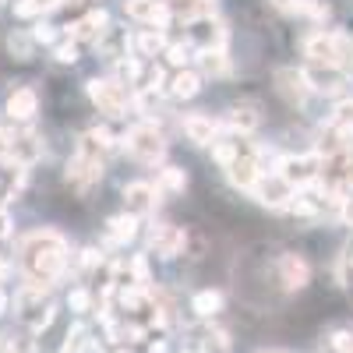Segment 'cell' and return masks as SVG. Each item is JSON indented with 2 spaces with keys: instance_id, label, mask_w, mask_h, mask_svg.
Masks as SVG:
<instances>
[{
  "instance_id": "cell-17",
  "label": "cell",
  "mask_w": 353,
  "mask_h": 353,
  "mask_svg": "<svg viewBox=\"0 0 353 353\" xmlns=\"http://www.w3.org/2000/svg\"><path fill=\"white\" fill-rule=\"evenodd\" d=\"M134 237H138V216L124 212V216L106 219V233H103V244L106 248H128Z\"/></svg>"
},
{
  "instance_id": "cell-33",
  "label": "cell",
  "mask_w": 353,
  "mask_h": 353,
  "mask_svg": "<svg viewBox=\"0 0 353 353\" xmlns=\"http://www.w3.org/2000/svg\"><path fill=\"white\" fill-rule=\"evenodd\" d=\"M209 353H226L230 350V336L226 332H219V329H209L205 332V343H201Z\"/></svg>"
},
{
  "instance_id": "cell-34",
  "label": "cell",
  "mask_w": 353,
  "mask_h": 353,
  "mask_svg": "<svg viewBox=\"0 0 353 353\" xmlns=\"http://www.w3.org/2000/svg\"><path fill=\"white\" fill-rule=\"evenodd\" d=\"M53 57H57V64H78V43H57L53 46Z\"/></svg>"
},
{
  "instance_id": "cell-26",
  "label": "cell",
  "mask_w": 353,
  "mask_h": 353,
  "mask_svg": "<svg viewBox=\"0 0 353 353\" xmlns=\"http://www.w3.org/2000/svg\"><path fill=\"white\" fill-rule=\"evenodd\" d=\"M198 68L212 78H223L230 74V57L223 50H198Z\"/></svg>"
},
{
  "instance_id": "cell-12",
  "label": "cell",
  "mask_w": 353,
  "mask_h": 353,
  "mask_svg": "<svg viewBox=\"0 0 353 353\" xmlns=\"http://www.w3.org/2000/svg\"><path fill=\"white\" fill-rule=\"evenodd\" d=\"M276 92L290 103V106H304L311 96V85L304 78V68H279L276 71Z\"/></svg>"
},
{
  "instance_id": "cell-19",
  "label": "cell",
  "mask_w": 353,
  "mask_h": 353,
  "mask_svg": "<svg viewBox=\"0 0 353 353\" xmlns=\"http://www.w3.org/2000/svg\"><path fill=\"white\" fill-rule=\"evenodd\" d=\"M39 110V96H36V88H14V92L8 96V117L18 124H28L36 117Z\"/></svg>"
},
{
  "instance_id": "cell-28",
  "label": "cell",
  "mask_w": 353,
  "mask_h": 353,
  "mask_svg": "<svg viewBox=\"0 0 353 353\" xmlns=\"http://www.w3.org/2000/svg\"><path fill=\"white\" fill-rule=\"evenodd\" d=\"M113 74L121 85H138L145 68H141V57H121V61H113Z\"/></svg>"
},
{
  "instance_id": "cell-44",
  "label": "cell",
  "mask_w": 353,
  "mask_h": 353,
  "mask_svg": "<svg viewBox=\"0 0 353 353\" xmlns=\"http://www.w3.org/2000/svg\"><path fill=\"white\" fill-rule=\"evenodd\" d=\"M117 353H124V350H117ZM128 353H131V350H128Z\"/></svg>"
},
{
  "instance_id": "cell-41",
  "label": "cell",
  "mask_w": 353,
  "mask_h": 353,
  "mask_svg": "<svg viewBox=\"0 0 353 353\" xmlns=\"http://www.w3.org/2000/svg\"><path fill=\"white\" fill-rule=\"evenodd\" d=\"M149 353H166V343H163V339H159V343H152V346H149Z\"/></svg>"
},
{
  "instance_id": "cell-16",
  "label": "cell",
  "mask_w": 353,
  "mask_h": 353,
  "mask_svg": "<svg viewBox=\"0 0 353 353\" xmlns=\"http://www.w3.org/2000/svg\"><path fill=\"white\" fill-rule=\"evenodd\" d=\"M8 156L21 166H32L39 156H43V138L36 131H21L14 138H8Z\"/></svg>"
},
{
  "instance_id": "cell-4",
  "label": "cell",
  "mask_w": 353,
  "mask_h": 353,
  "mask_svg": "<svg viewBox=\"0 0 353 353\" xmlns=\"http://www.w3.org/2000/svg\"><path fill=\"white\" fill-rule=\"evenodd\" d=\"M124 145H128V152L138 159V163H159L166 156V138L156 124H134L128 134H124Z\"/></svg>"
},
{
  "instance_id": "cell-14",
  "label": "cell",
  "mask_w": 353,
  "mask_h": 353,
  "mask_svg": "<svg viewBox=\"0 0 353 353\" xmlns=\"http://www.w3.org/2000/svg\"><path fill=\"white\" fill-rule=\"evenodd\" d=\"M124 11H128V18L145 21V25H156V28H163V25L173 18V11H170L166 0H128Z\"/></svg>"
},
{
  "instance_id": "cell-36",
  "label": "cell",
  "mask_w": 353,
  "mask_h": 353,
  "mask_svg": "<svg viewBox=\"0 0 353 353\" xmlns=\"http://www.w3.org/2000/svg\"><path fill=\"white\" fill-rule=\"evenodd\" d=\"M163 81H166V71H163V64H152V68H149V74H145V88H152V92H159V88H163Z\"/></svg>"
},
{
  "instance_id": "cell-13",
  "label": "cell",
  "mask_w": 353,
  "mask_h": 353,
  "mask_svg": "<svg viewBox=\"0 0 353 353\" xmlns=\"http://www.w3.org/2000/svg\"><path fill=\"white\" fill-rule=\"evenodd\" d=\"M184 244H188V233L181 226H173V223H156L149 230V248L159 258H176V254L184 251Z\"/></svg>"
},
{
  "instance_id": "cell-20",
  "label": "cell",
  "mask_w": 353,
  "mask_h": 353,
  "mask_svg": "<svg viewBox=\"0 0 353 353\" xmlns=\"http://www.w3.org/2000/svg\"><path fill=\"white\" fill-rule=\"evenodd\" d=\"M166 46H170V43H166V36H163V28H141V32H134L131 43H128L131 57H156V53H163Z\"/></svg>"
},
{
  "instance_id": "cell-8",
  "label": "cell",
  "mask_w": 353,
  "mask_h": 353,
  "mask_svg": "<svg viewBox=\"0 0 353 353\" xmlns=\"http://www.w3.org/2000/svg\"><path fill=\"white\" fill-rule=\"evenodd\" d=\"M251 194L258 198V205H265V209H290V201L297 198V188H293L283 173H261L258 184L251 188Z\"/></svg>"
},
{
  "instance_id": "cell-30",
  "label": "cell",
  "mask_w": 353,
  "mask_h": 353,
  "mask_svg": "<svg viewBox=\"0 0 353 353\" xmlns=\"http://www.w3.org/2000/svg\"><path fill=\"white\" fill-rule=\"evenodd\" d=\"M8 50L14 53V61H32V50H36V39H32V32H11L8 36Z\"/></svg>"
},
{
  "instance_id": "cell-43",
  "label": "cell",
  "mask_w": 353,
  "mask_h": 353,
  "mask_svg": "<svg viewBox=\"0 0 353 353\" xmlns=\"http://www.w3.org/2000/svg\"><path fill=\"white\" fill-rule=\"evenodd\" d=\"M261 353H283V350H261Z\"/></svg>"
},
{
  "instance_id": "cell-42",
  "label": "cell",
  "mask_w": 353,
  "mask_h": 353,
  "mask_svg": "<svg viewBox=\"0 0 353 353\" xmlns=\"http://www.w3.org/2000/svg\"><path fill=\"white\" fill-rule=\"evenodd\" d=\"M4 311H8V293L0 290V314H4Z\"/></svg>"
},
{
  "instance_id": "cell-2",
  "label": "cell",
  "mask_w": 353,
  "mask_h": 353,
  "mask_svg": "<svg viewBox=\"0 0 353 353\" xmlns=\"http://www.w3.org/2000/svg\"><path fill=\"white\" fill-rule=\"evenodd\" d=\"M304 57L311 64L350 71V64H353V39L346 32H339V28H314V32L304 36Z\"/></svg>"
},
{
  "instance_id": "cell-35",
  "label": "cell",
  "mask_w": 353,
  "mask_h": 353,
  "mask_svg": "<svg viewBox=\"0 0 353 353\" xmlns=\"http://www.w3.org/2000/svg\"><path fill=\"white\" fill-rule=\"evenodd\" d=\"M32 39H36V43H43V46H57V25L39 21V25L32 28Z\"/></svg>"
},
{
  "instance_id": "cell-32",
  "label": "cell",
  "mask_w": 353,
  "mask_h": 353,
  "mask_svg": "<svg viewBox=\"0 0 353 353\" xmlns=\"http://www.w3.org/2000/svg\"><path fill=\"white\" fill-rule=\"evenodd\" d=\"M166 61H170V68H188V61H191V50L184 46V43H170L166 46Z\"/></svg>"
},
{
  "instance_id": "cell-25",
  "label": "cell",
  "mask_w": 353,
  "mask_h": 353,
  "mask_svg": "<svg viewBox=\"0 0 353 353\" xmlns=\"http://www.w3.org/2000/svg\"><path fill=\"white\" fill-rule=\"evenodd\" d=\"M321 346L329 353H353V325H332L321 336Z\"/></svg>"
},
{
  "instance_id": "cell-31",
  "label": "cell",
  "mask_w": 353,
  "mask_h": 353,
  "mask_svg": "<svg viewBox=\"0 0 353 353\" xmlns=\"http://www.w3.org/2000/svg\"><path fill=\"white\" fill-rule=\"evenodd\" d=\"M92 301H96L92 293L78 286V290H71V297H68V307H71L74 314H85V311H92Z\"/></svg>"
},
{
  "instance_id": "cell-29",
  "label": "cell",
  "mask_w": 353,
  "mask_h": 353,
  "mask_svg": "<svg viewBox=\"0 0 353 353\" xmlns=\"http://www.w3.org/2000/svg\"><path fill=\"white\" fill-rule=\"evenodd\" d=\"M332 276H336V283H339V286L353 290V244H343V248H339Z\"/></svg>"
},
{
  "instance_id": "cell-39",
  "label": "cell",
  "mask_w": 353,
  "mask_h": 353,
  "mask_svg": "<svg viewBox=\"0 0 353 353\" xmlns=\"http://www.w3.org/2000/svg\"><path fill=\"white\" fill-rule=\"evenodd\" d=\"M269 4H272L279 14H301V4H304V0H269Z\"/></svg>"
},
{
  "instance_id": "cell-18",
  "label": "cell",
  "mask_w": 353,
  "mask_h": 353,
  "mask_svg": "<svg viewBox=\"0 0 353 353\" xmlns=\"http://www.w3.org/2000/svg\"><path fill=\"white\" fill-rule=\"evenodd\" d=\"M156 205H159V191L152 184H128L124 188V209L131 216H149V212H156Z\"/></svg>"
},
{
  "instance_id": "cell-7",
  "label": "cell",
  "mask_w": 353,
  "mask_h": 353,
  "mask_svg": "<svg viewBox=\"0 0 353 353\" xmlns=\"http://www.w3.org/2000/svg\"><path fill=\"white\" fill-rule=\"evenodd\" d=\"M304 78L311 85V92L318 96H332V99H343L346 88H350V71L343 68H325V64H304Z\"/></svg>"
},
{
  "instance_id": "cell-3",
  "label": "cell",
  "mask_w": 353,
  "mask_h": 353,
  "mask_svg": "<svg viewBox=\"0 0 353 353\" xmlns=\"http://www.w3.org/2000/svg\"><path fill=\"white\" fill-rule=\"evenodd\" d=\"M99 176H103V149L92 141V138H81L78 141V152L71 156V163H68V173H64V181L74 188V191H92L96 184H99Z\"/></svg>"
},
{
  "instance_id": "cell-1",
  "label": "cell",
  "mask_w": 353,
  "mask_h": 353,
  "mask_svg": "<svg viewBox=\"0 0 353 353\" xmlns=\"http://www.w3.org/2000/svg\"><path fill=\"white\" fill-rule=\"evenodd\" d=\"M21 272L25 283L50 290L61 272L68 269V241L57 230H32L28 237H21Z\"/></svg>"
},
{
  "instance_id": "cell-37",
  "label": "cell",
  "mask_w": 353,
  "mask_h": 353,
  "mask_svg": "<svg viewBox=\"0 0 353 353\" xmlns=\"http://www.w3.org/2000/svg\"><path fill=\"white\" fill-rule=\"evenodd\" d=\"M339 219H343V226H350V230H353V191H346V194H343V205H339Z\"/></svg>"
},
{
  "instance_id": "cell-38",
  "label": "cell",
  "mask_w": 353,
  "mask_h": 353,
  "mask_svg": "<svg viewBox=\"0 0 353 353\" xmlns=\"http://www.w3.org/2000/svg\"><path fill=\"white\" fill-rule=\"evenodd\" d=\"M14 14H18V18H36V14H43V11H39L36 0H18V4H14Z\"/></svg>"
},
{
  "instance_id": "cell-9",
  "label": "cell",
  "mask_w": 353,
  "mask_h": 353,
  "mask_svg": "<svg viewBox=\"0 0 353 353\" xmlns=\"http://www.w3.org/2000/svg\"><path fill=\"white\" fill-rule=\"evenodd\" d=\"M276 276H279V283H283L286 293H297V290H304L311 283V265L297 251H283L279 261H276Z\"/></svg>"
},
{
  "instance_id": "cell-10",
  "label": "cell",
  "mask_w": 353,
  "mask_h": 353,
  "mask_svg": "<svg viewBox=\"0 0 353 353\" xmlns=\"http://www.w3.org/2000/svg\"><path fill=\"white\" fill-rule=\"evenodd\" d=\"M188 39L198 50H223L226 46V25L216 14H198L188 25Z\"/></svg>"
},
{
  "instance_id": "cell-22",
  "label": "cell",
  "mask_w": 353,
  "mask_h": 353,
  "mask_svg": "<svg viewBox=\"0 0 353 353\" xmlns=\"http://www.w3.org/2000/svg\"><path fill=\"white\" fill-rule=\"evenodd\" d=\"M184 134L194 145H212L219 138V124L212 121V117H205V113H191V117H184Z\"/></svg>"
},
{
  "instance_id": "cell-24",
  "label": "cell",
  "mask_w": 353,
  "mask_h": 353,
  "mask_svg": "<svg viewBox=\"0 0 353 353\" xmlns=\"http://www.w3.org/2000/svg\"><path fill=\"white\" fill-rule=\"evenodd\" d=\"M191 311L198 318H216L223 311V293L219 290H198L191 297Z\"/></svg>"
},
{
  "instance_id": "cell-6",
  "label": "cell",
  "mask_w": 353,
  "mask_h": 353,
  "mask_svg": "<svg viewBox=\"0 0 353 353\" xmlns=\"http://www.w3.org/2000/svg\"><path fill=\"white\" fill-rule=\"evenodd\" d=\"M88 99L99 106V113L106 117H124L128 110V88L117 78H88Z\"/></svg>"
},
{
  "instance_id": "cell-15",
  "label": "cell",
  "mask_w": 353,
  "mask_h": 353,
  "mask_svg": "<svg viewBox=\"0 0 353 353\" xmlns=\"http://www.w3.org/2000/svg\"><path fill=\"white\" fill-rule=\"evenodd\" d=\"M106 28H110L106 11H88L85 18H78V21L68 28V32H71L74 43H99V39L106 36Z\"/></svg>"
},
{
  "instance_id": "cell-40",
  "label": "cell",
  "mask_w": 353,
  "mask_h": 353,
  "mask_svg": "<svg viewBox=\"0 0 353 353\" xmlns=\"http://www.w3.org/2000/svg\"><path fill=\"white\" fill-rule=\"evenodd\" d=\"M99 261H103V254H99L96 248H88V251H81V269H85V272H92V269H96Z\"/></svg>"
},
{
  "instance_id": "cell-23",
  "label": "cell",
  "mask_w": 353,
  "mask_h": 353,
  "mask_svg": "<svg viewBox=\"0 0 353 353\" xmlns=\"http://www.w3.org/2000/svg\"><path fill=\"white\" fill-rule=\"evenodd\" d=\"M201 88V74L191 71V68H181L173 78H170V96L173 99H194Z\"/></svg>"
},
{
  "instance_id": "cell-5",
  "label": "cell",
  "mask_w": 353,
  "mask_h": 353,
  "mask_svg": "<svg viewBox=\"0 0 353 353\" xmlns=\"http://www.w3.org/2000/svg\"><path fill=\"white\" fill-rule=\"evenodd\" d=\"M321 166H325V156L321 152H301V156H283L276 163V173H283L293 188H307L314 181H321Z\"/></svg>"
},
{
  "instance_id": "cell-11",
  "label": "cell",
  "mask_w": 353,
  "mask_h": 353,
  "mask_svg": "<svg viewBox=\"0 0 353 353\" xmlns=\"http://www.w3.org/2000/svg\"><path fill=\"white\" fill-rule=\"evenodd\" d=\"M223 170H226V181H230L233 188H241V191H251V188L258 184V176L265 173V166H261V159H258V149H254V145H251L248 152H241L230 166H223Z\"/></svg>"
},
{
  "instance_id": "cell-27",
  "label": "cell",
  "mask_w": 353,
  "mask_h": 353,
  "mask_svg": "<svg viewBox=\"0 0 353 353\" xmlns=\"http://www.w3.org/2000/svg\"><path fill=\"white\" fill-rule=\"evenodd\" d=\"M184 188H188V173L181 166H163L159 170V181H156L159 194H181Z\"/></svg>"
},
{
  "instance_id": "cell-21",
  "label": "cell",
  "mask_w": 353,
  "mask_h": 353,
  "mask_svg": "<svg viewBox=\"0 0 353 353\" xmlns=\"http://www.w3.org/2000/svg\"><path fill=\"white\" fill-rule=\"evenodd\" d=\"M258 124H261V117H258V110H254L251 103L233 106V110L226 113V121H223V128H226L230 134H244V138H248Z\"/></svg>"
}]
</instances>
